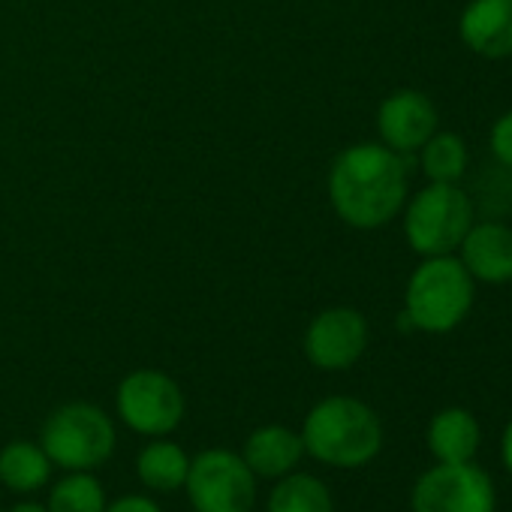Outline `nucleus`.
Masks as SVG:
<instances>
[{
  "instance_id": "nucleus-1",
  "label": "nucleus",
  "mask_w": 512,
  "mask_h": 512,
  "mask_svg": "<svg viewBox=\"0 0 512 512\" xmlns=\"http://www.w3.org/2000/svg\"><path fill=\"white\" fill-rule=\"evenodd\" d=\"M329 205L350 229H383L407 202V160L383 142L347 145L326 178Z\"/></svg>"
},
{
  "instance_id": "nucleus-2",
  "label": "nucleus",
  "mask_w": 512,
  "mask_h": 512,
  "mask_svg": "<svg viewBox=\"0 0 512 512\" xmlns=\"http://www.w3.org/2000/svg\"><path fill=\"white\" fill-rule=\"evenodd\" d=\"M305 452L332 467H362L383 449L380 416L359 398L332 395L311 407L302 425Z\"/></svg>"
},
{
  "instance_id": "nucleus-3",
  "label": "nucleus",
  "mask_w": 512,
  "mask_h": 512,
  "mask_svg": "<svg viewBox=\"0 0 512 512\" xmlns=\"http://www.w3.org/2000/svg\"><path fill=\"white\" fill-rule=\"evenodd\" d=\"M470 308L473 278L458 256H422L404 290V317L413 332L446 335L467 320Z\"/></svg>"
},
{
  "instance_id": "nucleus-4",
  "label": "nucleus",
  "mask_w": 512,
  "mask_h": 512,
  "mask_svg": "<svg viewBox=\"0 0 512 512\" xmlns=\"http://www.w3.org/2000/svg\"><path fill=\"white\" fill-rule=\"evenodd\" d=\"M404 238L419 256H449L473 226V202L458 184H428L407 196Z\"/></svg>"
},
{
  "instance_id": "nucleus-5",
  "label": "nucleus",
  "mask_w": 512,
  "mask_h": 512,
  "mask_svg": "<svg viewBox=\"0 0 512 512\" xmlns=\"http://www.w3.org/2000/svg\"><path fill=\"white\" fill-rule=\"evenodd\" d=\"M40 446L64 470H94L115 452V425L100 407L73 401L46 419Z\"/></svg>"
},
{
  "instance_id": "nucleus-6",
  "label": "nucleus",
  "mask_w": 512,
  "mask_h": 512,
  "mask_svg": "<svg viewBox=\"0 0 512 512\" xmlns=\"http://www.w3.org/2000/svg\"><path fill=\"white\" fill-rule=\"evenodd\" d=\"M115 407L130 431L163 437L184 419V392L166 371L139 368L118 383Z\"/></svg>"
},
{
  "instance_id": "nucleus-7",
  "label": "nucleus",
  "mask_w": 512,
  "mask_h": 512,
  "mask_svg": "<svg viewBox=\"0 0 512 512\" xmlns=\"http://www.w3.org/2000/svg\"><path fill=\"white\" fill-rule=\"evenodd\" d=\"M184 488L196 512H250L256 476L241 455L229 449H205L190 461Z\"/></svg>"
},
{
  "instance_id": "nucleus-8",
  "label": "nucleus",
  "mask_w": 512,
  "mask_h": 512,
  "mask_svg": "<svg viewBox=\"0 0 512 512\" xmlns=\"http://www.w3.org/2000/svg\"><path fill=\"white\" fill-rule=\"evenodd\" d=\"M410 506L413 512H497V491L479 464L437 461L416 479Z\"/></svg>"
},
{
  "instance_id": "nucleus-9",
  "label": "nucleus",
  "mask_w": 512,
  "mask_h": 512,
  "mask_svg": "<svg viewBox=\"0 0 512 512\" xmlns=\"http://www.w3.org/2000/svg\"><path fill=\"white\" fill-rule=\"evenodd\" d=\"M305 359L320 371H347L368 350V320L356 308H326L305 329Z\"/></svg>"
},
{
  "instance_id": "nucleus-10",
  "label": "nucleus",
  "mask_w": 512,
  "mask_h": 512,
  "mask_svg": "<svg viewBox=\"0 0 512 512\" xmlns=\"http://www.w3.org/2000/svg\"><path fill=\"white\" fill-rule=\"evenodd\" d=\"M437 109L428 94L401 88L389 94L377 109L380 142L398 154H416L437 133Z\"/></svg>"
},
{
  "instance_id": "nucleus-11",
  "label": "nucleus",
  "mask_w": 512,
  "mask_h": 512,
  "mask_svg": "<svg viewBox=\"0 0 512 512\" xmlns=\"http://www.w3.org/2000/svg\"><path fill=\"white\" fill-rule=\"evenodd\" d=\"M455 253L473 281L482 284L512 281V226L506 223L497 220L473 223Z\"/></svg>"
},
{
  "instance_id": "nucleus-12",
  "label": "nucleus",
  "mask_w": 512,
  "mask_h": 512,
  "mask_svg": "<svg viewBox=\"0 0 512 512\" xmlns=\"http://www.w3.org/2000/svg\"><path fill=\"white\" fill-rule=\"evenodd\" d=\"M458 34L479 58H512V0H470L458 19Z\"/></svg>"
},
{
  "instance_id": "nucleus-13",
  "label": "nucleus",
  "mask_w": 512,
  "mask_h": 512,
  "mask_svg": "<svg viewBox=\"0 0 512 512\" xmlns=\"http://www.w3.org/2000/svg\"><path fill=\"white\" fill-rule=\"evenodd\" d=\"M302 455H305L302 434L284 425H263L247 437L241 458L253 470V476L281 479L302 461Z\"/></svg>"
},
{
  "instance_id": "nucleus-14",
  "label": "nucleus",
  "mask_w": 512,
  "mask_h": 512,
  "mask_svg": "<svg viewBox=\"0 0 512 512\" xmlns=\"http://www.w3.org/2000/svg\"><path fill=\"white\" fill-rule=\"evenodd\" d=\"M479 443H482L479 419L464 407H446L428 425V449L440 464L473 461Z\"/></svg>"
},
{
  "instance_id": "nucleus-15",
  "label": "nucleus",
  "mask_w": 512,
  "mask_h": 512,
  "mask_svg": "<svg viewBox=\"0 0 512 512\" xmlns=\"http://www.w3.org/2000/svg\"><path fill=\"white\" fill-rule=\"evenodd\" d=\"M49 473H52V461L37 443L16 440L0 452V482L10 491L31 494L49 482Z\"/></svg>"
},
{
  "instance_id": "nucleus-16",
  "label": "nucleus",
  "mask_w": 512,
  "mask_h": 512,
  "mask_svg": "<svg viewBox=\"0 0 512 512\" xmlns=\"http://www.w3.org/2000/svg\"><path fill=\"white\" fill-rule=\"evenodd\" d=\"M187 470H190V458L184 455V449L178 443H169V440L148 443L136 458L139 479L154 491L181 488L184 479H187Z\"/></svg>"
},
{
  "instance_id": "nucleus-17",
  "label": "nucleus",
  "mask_w": 512,
  "mask_h": 512,
  "mask_svg": "<svg viewBox=\"0 0 512 512\" xmlns=\"http://www.w3.org/2000/svg\"><path fill=\"white\" fill-rule=\"evenodd\" d=\"M269 512H335V503L332 491L317 476L287 473L269 497Z\"/></svg>"
},
{
  "instance_id": "nucleus-18",
  "label": "nucleus",
  "mask_w": 512,
  "mask_h": 512,
  "mask_svg": "<svg viewBox=\"0 0 512 512\" xmlns=\"http://www.w3.org/2000/svg\"><path fill=\"white\" fill-rule=\"evenodd\" d=\"M419 163L428 181L434 184H458L467 172V145L455 133H434L419 148Z\"/></svg>"
},
{
  "instance_id": "nucleus-19",
  "label": "nucleus",
  "mask_w": 512,
  "mask_h": 512,
  "mask_svg": "<svg viewBox=\"0 0 512 512\" xmlns=\"http://www.w3.org/2000/svg\"><path fill=\"white\" fill-rule=\"evenodd\" d=\"M49 512H106V491L88 470H70L61 482H55Z\"/></svg>"
},
{
  "instance_id": "nucleus-20",
  "label": "nucleus",
  "mask_w": 512,
  "mask_h": 512,
  "mask_svg": "<svg viewBox=\"0 0 512 512\" xmlns=\"http://www.w3.org/2000/svg\"><path fill=\"white\" fill-rule=\"evenodd\" d=\"M488 148L494 154V160L506 169H512V112L500 115L494 124H491V133H488Z\"/></svg>"
},
{
  "instance_id": "nucleus-21",
  "label": "nucleus",
  "mask_w": 512,
  "mask_h": 512,
  "mask_svg": "<svg viewBox=\"0 0 512 512\" xmlns=\"http://www.w3.org/2000/svg\"><path fill=\"white\" fill-rule=\"evenodd\" d=\"M106 512H163L154 500L139 497V494H127L121 500H115L112 506H106Z\"/></svg>"
},
{
  "instance_id": "nucleus-22",
  "label": "nucleus",
  "mask_w": 512,
  "mask_h": 512,
  "mask_svg": "<svg viewBox=\"0 0 512 512\" xmlns=\"http://www.w3.org/2000/svg\"><path fill=\"white\" fill-rule=\"evenodd\" d=\"M500 455H503V467L509 470V476H512V419H509V425L503 428V437H500Z\"/></svg>"
},
{
  "instance_id": "nucleus-23",
  "label": "nucleus",
  "mask_w": 512,
  "mask_h": 512,
  "mask_svg": "<svg viewBox=\"0 0 512 512\" xmlns=\"http://www.w3.org/2000/svg\"><path fill=\"white\" fill-rule=\"evenodd\" d=\"M13 512H49V506H40V503H19V506H13Z\"/></svg>"
}]
</instances>
